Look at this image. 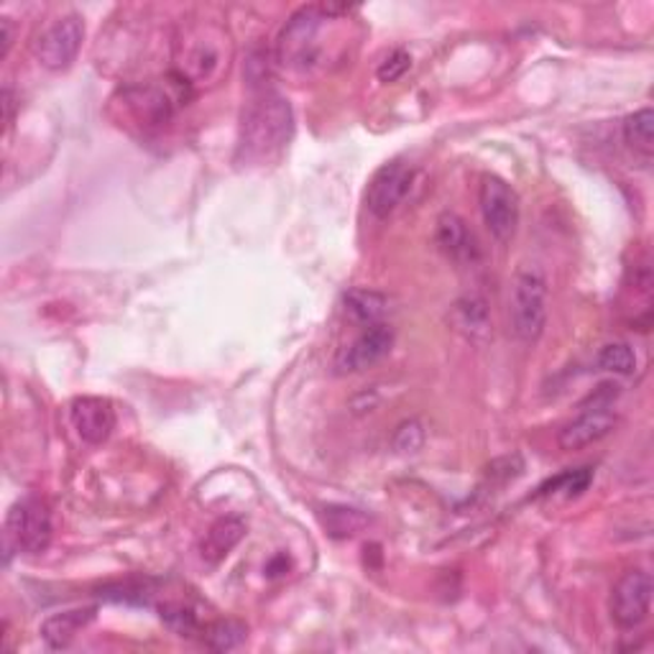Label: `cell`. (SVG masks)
I'll return each instance as SVG.
<instances>
[{
	"mask_svg": "<svg viewBox=\"0 0 654 654\" xmlns=\"http://www.w3.org/2000/svg\"><path fill=\"white\" fill-rule=\"evenodd\" d=\"M294 113L284 95L274 90L258 92L248 108L243 110L238 162L264 164L282 154V148L292 141Z\"/></svg>",
	"mask_w": 654,
	"mask_h": 654,
	"instance_id": "3",
	"label": "cell"
},
{
	"mask_svg": "<svg viewBox=\"0 0 654 654\" xmlns=\"http://www.w3.org/2000/svg\"><path fill=\"white\" fill-rule=\"evenodd\" d=\"M322 521H325L330 535L338 539L353 537L359 535L363 527H369V517H365L363 511L348 507H328L325 514H322Z\"/></svg>",
	"mask_w": 654,
	"mask_h": 654,
	"instance_id": "19",
	"label": "cell"
},
{
	"mask_svg": "<svg viewBox=\"0 0 654 654\" xmlns=\"http://www.w3.org/2000/svg\"><path fill=\"white\" fill-rule=\"evenodd\" d=\"M13 90L11 87H6L3 90V110H6V126L13 124Z\"/></svg>",
	"mask_w": 654,
	"mask_h": 654,
	"instance_id": "28",
	"label": "cell"
},
{
	"mask_svg": "<svg viewBox=\"0 0 654 654\" xmlns=\"http://www.w3.org/2000/svg\"><path fill=\"white\" fill-rule=\"evenodd\" d=\"M456 325L458 330H463V333L470 340H478L488 333V312H486V304L478 302V300H463L456 304Z\"/></svg>",
	"mask_w": 654,
	"mask_h": 654,
	"instance_id": "21",
	"label": "cell"
},
{
	"mask_svg": "<svg viewBox=\"0 0 654 654\" xmlns=\"http://www.w3.org/2000/svg\"><path fill=\"white\" fill-rule=\"evenodd\" d=\"M55 525H51V511L47 504L37 496H26L16 501L6 514L3 543H6V563L13 553L39 555L49 547Z\"/></svg>",
	"mask_w": 654,
	"mask_h": 654,
	"instance_id": "4",
	"label": "cell"
},
{
	"mask_svg": "<svg viewBox=\"0 0 654 654\" xmlns=\"http://www.w3.org/2000/svg\"><path fill=\"white\" fill-rule=\"evenodd\" d=\"M233 43L228 31L215 21H189L174 39V75L187 87L215 85L228 72Z\"/></svg>",
	"mask_w": 654,
	"mask_h": 654,
	"instance_id": "2",
	"label": "cell"
},
{
	"mask_svg": "<svg viewBox=\"0 0 654 654\" xmlns=\"http://www.w3.org/2000/svg\"><path fill=\"white\" fill-rule=\"evenodd\" d=\"M511 330L521 343H537L547 328V279L527 269L514 276L509 296Z\"/></svg>",
	"mask_w": 654,
	"mask_h": 654,
	"instance_id": "5",
	"label": "cell"
},
{
	"mask_svg": "<svg viewBox=\"0 0 654 654\" xmlns=\"http://www.w3.org/2000/svg\"><path fill=\"white\" fill-rule=\"evenodd\" d=\"M391 345H394V330L389 325L379 322V325L363 328V333L340 351L335 369L338 373H361L387 359Z\"/></svg>",
	"mask_w": 654,
	"mask_h": 654,
	"instance_id": "11",
	"label": "cell"
},
{
	"mask_svg": "<svg viewBox=\"0 0 654 654\" xmlns=\"http://www.w3.org/2000/svg\"><path fill=\"white\" fill-rule=\"evenodd\" d=\"M345 19L340 16V8L328 6H310L302 8L300 13L292 16V21L282 29V37L276 41V62L286 72L312 77L335 62L343 51Z\"/></svg>",
	"mask_w": 654,
	"mask_h": 654,
	"instance_id": "1",
	"label": "cell"
},
{
	"mask_svg": "<svg viewBox=\"0 0 654 654\" xmlns=\"http://www.w3.org/2000/svg\"><path fill=\"white\" fill-rule=\"evenodd\" d=\"M389 310V300L373 290H351L345 294V312L363 328L379 325Z\"/></svg>",
	"mask_w": 654,
	"mask_h": 654,
	"instance_id": "17",
	"label": "cell"
},
{
	"mask_svg": "<svg viewBox=\"0 0 654 654\" xmlns=\"http://www.w3.org/2000/svg\"><path fill=\"white\" fill-rule=\"evenodd\" d=\"M69 417H72V427L77 435L87 445H103L106 442L113 430H116V409L108 399L100 397H80L72 401V409H69Z\"/></svg>",
	"mask_w": 654,
	"mask_h": 654,
	"instance_id": "12",
	"label": "cell"
},
{
	"mask_svg": "<svg viewBox=\"0 0 654 654\" xmlns=\"http://www.w3.org/2000/svg\"><path fill=\"white\" fill-rule=\"evenodd\" d=\"M0 41H3V51H0V57H8V51L13 47V23L11 19H0Z\"/></svg>",
	"mask_w": 654,
	"mask_h": 654,
	"instance_id": "27",
	"label": "cell"
},
{
	"mask_svg": "<svg viewBox=\"0 0 654 654\" xmlns=\"http://www.w3.org/2000/svg\"><path fill=\"white\" fill-rule=\"evenodd\" d=\"M616 427V417L608 409H593V407H583V414L575 417L573 422H568L557 435V445L563 450H583L588 445H596L608 435L614 432Z\"/></svg>",
	"mask_w": 654,
	"mask_h": 654,
	"instance_id": "13",
	"label": "cell"
},
{
	"mask_svg": "<svg viewBox=\"0 0 654 654\" xmlns=\"http://www.w3.org/2000/svg\"><path fill=\"white\" fill-rule=\"evenodd\" d=\"M654 583L647 570H629L616 580L612 590V618L622 629H636L647 622Z\"/></svg>",
	"mask_w": 654,
	"mask_h": 654,
	"instance_id": "8",
	"label": "cell"
},
{
	"mask_svg": "<svg viewBox=\"0 0 654 654\" xmlns=\"http://www.w3.org/2000/svg\"><path fill=\"white\" fill-rule=\"evenodd\" d=\"M624 138L636 154L650 159L654 152V113L652 108H642L632 113L624 124Z\"/></svg>",
	"mask_w": 654,
	"mask_h": 654,
	"instance_id": "18",
	"label": "cell"
},
{
	"mask_svg": "<svg viewBox=\"0 0 654 654\" xmlns=\"http://www.w3.org/2000/svg\"><path fill=\"white\" fill-rule=\"evenodd\" d=\"M179 77L174 75L172 87H177ZM172 87L159 82H146L138 87H128L124 92V103L141 126H162L174 116L179 100H185V95H174Z\"/></svg>",
	"mask_w": 654,
	"mask_h": 654,
	"instance_id": "10",
	"label": "cell"
},
{
	"mask_svg": "<svg viewBox=\"0 0 654 654\" xmlns=\"http://www.w3.org/2000/svg\"><path fill=\"white\" fill-rule=\"evenodd\" d=\"M596 363L601 371L618 373V377H629V373H634L636 369V353L632 351V345L626 343H608L601 348Z\"/></svg>",
	"mask_w": 654,
	"mask_h": 654,
	"instance_id": "22",
	"label": "cell"
},
{
	"mask_svg": "<svg viewBox=\"0 0 654 654\" xmlns=\"http://www.w3.org/2000/svg\"><path fill=\"white\" fill-rule=\"evenodd\" d=\"M248 629L241 622H233V618H223V622H215L205 626L203 640L211 650L215 652H228L235 650L241 642H246Z\"/></svg>",
	"mask_w": 654,
	"mask_h": 654,
	"instance_id": "20",
	"label": "cell"
},
{
	"mask_svg": "<svg viewBox=\"0 0 654 654\" xmlns=\"http://www.w3.org/2000/svg\"><path fill=\"white\" fill-rule=\"evenodd\" d=\"M243 535H246V521L241 517L217 519L215 525L205 531L203 543H199V557H203L207 565L223 563L225 557L233 553V547L241 543Z\"/></svg>",
	"mask_w": 654,
	"mask_h": 654,
	"instance_id": "15",
	"label": "cell"
},
{
	"mask_svg": "<svg viewBox=\"0 0 654 654\" xmlns=\"http://www.w3.org/2000/svg\"><path fill=\"white\" fill-rule=\"evenodd\" d=\"M422 442H424L422 424L414 422V420L401 424L399 430H397V435H394V448L399 452H414V450H420Z\"/></svg>",
	"mask_w": 654,
	"mask_h": 654,
	"instance_id": "26",
	"label": "cell"
},
{
	"mask_svg": "<svg viewBox=\"0 0 654 654\" xmlns=\"http://www.w3.org/2000/svg\"><path fill=\"white\" fill-rule=\"evenodd\" d=\"M438 243L442 254L456 261V264H476L481 256L478 241L468 223L456 213H445L438 221Z\"/></svg>",
	"mask_w": 654,
	"mask_h": 654,
	"instance_id": "14",
	"label": "cell"
},
{
	"mask_svg": "<svg viewBox=\"0 0 654 654\" xmlns=\"http://www.w3.org/2000/svg\"><path fill=\"white\" fill-rule=\"evenodd\" d=\"M478 205L488 233L499 243H509L519 228V195L507 179L496 174H484L481 187H478Z\"/></svg>",
	"mask_w": 654,
	"mask_h": 654,
	"instance_id": "6",
	"label": "cell"
},
{
	"mask_svg": "<svg viewBox=\"0 0 654 654\" xmlns=\"http://www.w3.org/2000/svg\"><path fill=\"white\" fill-rule=\"evenodd\" d=\"M85 41V21L77 13L51 21L37 39V59L41 67L59 72L75 62Z\"/></svg>",
	"mask_w": 654,
	"mask_h": 654,
	"instance_id": "7",
	"label": "cell"
},
{
	"mask_svg": "<svg viewBox=\"0 0 654 654\" xmlns=\"http://www.w3.org/2000/svg\"><path fill=\"white\" fill-rule=\"evenodd\" d=\"M593 481V470L590 468H578V470H568V474L553 478V481H547L543 488H539V496H549V494H557L563 491L568 499L573 496H580Z\"/></svg>",
	"mask_w": 654,
	"mask_h": 654,
	"instance_id": "23",
	"label": "cell"
},
{
	"mask_svg": "<svg viewBox=\"0 0 654 654\" xmlns=\"http://www.w3.org/2000/svg\"><path fill=\"white\" fill-rule=\"evenodd\" d=\"M414 172L404 162H389L373 174L369 182V189H365V207H369L371 215H377L379 221L389 217L397 207L404 203L409 189H412Z\"/></svg>",
	"mask_w": 654,
	"mask_h": 654,
	"instance_id": "9",
	"label": "cell"
},
{
	"mask_svg": "<svg viewBox=\"0 0 654 654\" xmlns=\"http://www.w3.org/2000/svg\"><path fill=\"white\" fill-rule=\"evenodd\" d=\"M162 622L179 636H192L197 632V616L185 606H167L162 608Z\"/></svg>",
	"mask_w": 654,
	"mask_h": 654,
	"instance_id": "24",
	"label": "cell"
},
{
	"mask_svg": "<svg viewBox=\"0 0 654 654\" xmlns=\"http://www.w3.org/2000/svg\"><path fill=\"white\" fill-rule=\"evenodd\" d=\"M92 618H95V606L69 608V612L49 616L47 622L41 624V640L47 642V647L51 650H65L75 642V636L80 634Z\"/></svg>",
	"mask_w": 654,
	"mask_h": 654,
	"instance_id": "16",
	"label": "cell"
},
{
	"mask_svg": "<svg viewBox=\"0 0 654 654\" xmlns=\"http://www.w3.org/2000/svg\"><path fill=\"white\" fill-rule=\"evenodd\" d=\"M409 67H412V57H409L404 49H397V51H391L387 59H383L377 75H379L381 82L389 85V82L401 80V77L409 72Z\"/></svg>",
	"mask_w": 654,
	"mask_h": 654,
	"instance_id": "25",
	"label": "cell"
}]
</instances>
